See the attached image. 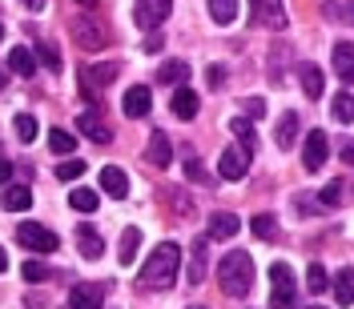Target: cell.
Wrapping results in <instances>:
<instances>
[{"label":"cell","instance_id":"1","mask_svg":"<svg viewBox=\"0 0 354 309\" xmlns=\"http://www.w3.org/2000/svg\"><path fill=\"white\" fill-rule=\"evenodd\" d=\"M177 269H181V249H177L174 241H161L153 253L145 257L141 273H137V286L141 289H174Z\"/></svg>","mask_w":354,"mask_h":309},{"label":"cell","instance_id":"2","mask_svg":"<svg viewBox=\"0 0 354 309\" xmlns=\"http://www.w3.org/2000/svg\"><path fill=\"white\" fill-rule=\"evenodd\" d=\"M218 281L230 297H245L254 289V257L245 249H234L218 261Z\"/></svg>","mask_w":354,"mask_h":309},{"label":"cell","instance_id":"3","mask_svg":"<svg viewBox=\"0 0 354 309\" xmlns=\"http://www.w3.org/2000/svg\"><path fill=\"white\" fill-rule=\"evenodd\" d=\"M298 297V281H294V269L286 261H278L270 269V306L274 309H294Z\"/></svg>","mask_w":354,"mask_h":309},{"label":"cell","instance_id":"4","mask_svg":"<svg viewBox=\"0 0 354 309\" xmlns=\"http://www.w3.org/2000/svg\"><path fill=\"white\" fill-rule=\"evenodd\" d=\"M73 37H77V44L85 48V52H101V48H109V24L97 21V17H77L73 21Z\"/></svg>","mask_w":354,"mask_h":309},{"label":"cell","instance_id":"5","mask_svg":"<svg viewBox=\"0 0 354 309\" xmlns=\"http://www.w3.org/2000/svg\"><path fill=\"white\" fill-rule=\"evenodd\" d=\"M117 72H121L117 65H88V68H81V81H77V85H81V97H85L88 105H97L101 88L113 85V81H117Z\"/></svg>","mask_w":354,"mask_h":309},{"label":"cell","instance_id":"6","mask_svg":"<svg viewBox=\"0 0 354 309\" xmlns=\"http://www.w3.org/2000/svg\"><path fill=\"white\" fill-rule=\"evenodd\" d=\"M17 241L24 245V249H32V253H53L57 249V233L53 229H44V225H37V221H24V225H17Z\"/></svg>","mask_w":354,"mask_h":309},{"label":"cell","instance_id":"7","mask_svg":"<svg viewBox=\"0 0 354 309\" xmlns=\"http://www.w3.org/2000/svg\"><path fill=\"white\" fill-rule=\"evenodd\" d=\"M218 173H221V181H242V177L250 173V149L230 145V149L218 157Z\"/></svg>","mask_w":354,"mask_h":309},{"label":"cell","instance_id":"8","mask_svg":"<svg viewBox=\"0 0 354 309\" xmlns=\"http://www.w3.org/2000/svg\"><path fill=\"white\" fill-rule=\"evenodd\" d=\"M250 12H254V21L270 28V32H282L286 28V8H282V0H250Z\"/></svg>","mask_w":354,"mask_h":309},{"label":"cell","instance_id":"9","mask_svg":"<svg viewBox=\"0 0 354 309\" xmlns=\"http://www.w3.org/2000/svg\"><path fill=\"white\" fill-rule=\"evenodd\" d=\"M169 12H174V0H137L133 21L141 24V28H157V24L169 21Z\"/></svg>","mask_w":354,"mask_h":309},{"label":"cell","instance_id":"10","mask_svg":"<svg viewBox=\"0 0 354 309\" xmlns=\"http://www.w3.org/2000/svg\"><path fill=\"white\" fill-rule=\"evenodd\" d=\"M326 153H330V145H326V132L310 129V132H306V149H302V165H306V173H318V169L326 165Z\"/></svg>","mask_w":354,"mask_h":309},{"label":"cell","instance_id":"11","mask_svg":"<svg viewBox=\"0 0 354 309\" xmlns=\"http://www.w3.org/2000/svg\"><path fill=\"white\" fill-rule=\"evenodd\" d=\"M77 125H81V132H85L88 141H97V145H105L113 137V129L105 125V117H101V105H88V109L77 117Z\"/></svg>","mask_w":354,"mask_h":309},{"label":"cell","instance_id":"12","mask_svg":"<svg viewBox=\"0 0 354 309\" xmlns=\"http://www.w3.org/2000/svg\"><path fill=\"white\" fill-rule=\"evenodd\" d=\"M121 109H125V117H129V121L149 117V109H153V92H149L145 85H133L129 92H125V101H121Z\"/></svg>","mask_w":354,"mask_h":309},{"label":"cell","instance_id":"13","mask_svg":"<svg viewBox=\"0 0 354 309\" xmlns=\"http://www.w3.org/2000/svg\"><path fill=\"white\" fill-rule=\"evenodd\" d=\"M101 306H105L101 286H73L68 289V309H101Z\"/></svg>","mask_w":354,"mask_h":309},{"label":"cell","instance_id":"14","mask_svg":"<svg viewBox=\"0 0 354 309\" xmlns=\"http://www.w3.org/2000/svg\"><path fill=\"white\" fill-rule=\"evenodd\" d=\"M145 161L157 165V169H169V165H174V145H169V137H165V132H153V137H149Z\"/></svg>","mask_w":354,"mask_h":309},{"label":"cell","instance_id":"15","mask_svg":"<svg viewBox=\"0 0 354 309\" xmlns=\"http://www.w3.org/2000/svg\"><path fill=\"white\" fill-rule=\"evenodd\" d=\"M189 257L194 261H189V273L185 277H189V286H201L205 281V261H209V237H198L194 249H189Z\"/></svg>","mask_w":354,"mask_h":309},{"label":"cell","instance_id":"16","mask_svg":"<svg viewBox=\"0 0 354 309\" xmlns=\"http://www.w3.org/2000/svg\"><path fill=\"white\" fill-rule=\"evenodd\" d=\"M77 249H81V257H88V261H97V257L105 253V241H101L97 225H81V229H77Z\"/></svg>","mask_w":354,"mask_h":309},{"label":"cell","instance_id":"17","mask_svg":"<svg viewBox=\"0 0 354 309\" xmlns=\"http://www.w3.org/2000/svg\"><path fill=\"white\" fill-rule=\"evenodd\" d=\"M169 109H174V117H181V121H194V117H198V92H194V88H174V105H169Z\"/></svg>","mask_w":354,"mask_h":309},{"label":"cell","instance_id":"18","mask_svg":"<svg viewBox=\"0 0 354 309\" xmlns=\"http://www.w3.org/2000/svg\"><path fill=\"white\" fill-rule=\"evenodd\" d=\"M238 229H242V221L234 217V213H214V217H209V237H214V241H230Z\"/></svg>","mask_w":354,"mask_h":309},{"label":"cell","instance_id":"19","mask_svg":"<svg viewBox=\"0 0 354 309\" xmlns=\"http://www.w3.org/2000/svg\"><path fill=\"white\" fill-rule=\"evenodd\" d=\"M8 72H17V77H37V57L28 52V48H12L8 52Z\"/></svg>","mask_w":354,"mask_h":309},{"label":"cell","instance_id":"20","mask_svg":"<svg viewBox=\"0 0 354 309\" xmlns=\"http://www.w3.org/2000/svg\"><path fill=\"white\" fill-rule=\"evenodd\" d=\"M298 81H302V92H306L310 101H318V97H322V68L318 65H302L298 68Z\"/></svg>","mask_w":354,"mask_h":309},{"label":"cell","instance_id":"21","mask_svg":"<svg viewBox=\"0 0 354 309\" xmlns=\"http://www.w3.org/2000/svg\"><path fill=\"white\" fill-rule=\"evenodd\" d=\"M28 205H32V189L28 185H8L4 189V209L8 213H24Z\"/></svg>","mask_w":354,"mask_h":309},{"label":"cell","instance_id":"22","mask_svg":"<svg viewBox=\"0 0 354 309\" xmlns=\"http://www.w3.org/2000/svg\"><path fill=\"white\" fill-rule=\"evenodd\" d=\"M334 68H338V77H342V81H351V77H354V44L351 41L334 44Z\"/></svg>","mask_w":354,"mask_h":309},{"label":"cell","instance_id":"23","mask_svg":"<svg viewBox=\"0 0 354 309\" xmlns=\"http://www.w3.org/2000/svg\"><path fill=\"white\" fill-rule=\"evenodd\" d=\"M101 189H105V193H113V197H125V193H129V177L121 173L117 165H109V169L101 173Z\"/></svg>","mask_w":354,"mask_h":309},{"label":"cell","instance_id":"24","mask_svg":"<svg viewBox=\"0 0 354 309\" xmlns=\"http://www.w3.org/2000/svg\"><path fill=\"white\" fill-rule=\"evenodd\" d=\"M354 269L351 265H342V269H338V277H334V293H338V306H351L354 301Z\"/></svg>","mask_w":354,"mask_h":309},{"label":"cell","instance_id":"25","mask_svg":"<svg viewBox=\"0 0 354 309\" xmlns=\"http://www.w3.org/2000/svg\"><path fill=\"white\" fill-rule=\"evenodd\" d=\"M209 4V17L218 24H234L238 21V0H205Z\"/></svg>","mask_w":354,"mask_h":309},{"label":"cell","instance_id":"26","mask_svg":"<svg viewBox=\"0 0 354 309\" xmlns=\"http://www.w3.org/2000/svg\"><path fill=\"white\" fill-rule=\"evenodd\" d=\"M137 245H141V229H125L121 233V249H117V257H121V265H133V257H137Z\"/></svg>","mask_w":354,"mask_h":309},{"label":"cell","instance_id":"27","mask_svg":"<svg viewBox=\"0 0 354 309\" xmlns=\"http://www.w3.org/2000/svg\"><path fill=\"white\" fill-rule=\"evenodd\" d=\"M185 77H189V65H185V61H165L161 72H157V81H161V85H181Z\"/></svg>","mask_w":354,"mask_h":309},{"label":"cell","instance_id":"28","mask_svg":"<svg viewBox=\"0 0 354 309\" xmlns=\"http://www.w3.org/2000/svg\"><path fill=\"white\" fill-rule=\"evenodd\" d=\"M294 141H298V117L286 112V117L278 121V149H294Z\"/></svg>","mask_w":354,"mask_h":309},{"label":"cell","instance_id":"29","mask_svg":"<svg viewBox=\"0 0 354 309\" xmlns=\"http://www.w3.org/2000/svg\"><path fill=\"white\" fill-rule=\"evenodd\" d=\"M68 205H73L77 213H97V205H101V197H97L93 189H73V193H68Z\"/></svg>","mask_w":354,"mask_h":309},{"label":"cell","instance_id":"30","mask_svg":"<svg viewBox=\"0 0 354 309\" xmlns=\"http://www.w3.org/2000/svg\"><path fill=\"white\" fill-rule=\"evenodd\" d=\"M48 149H53V153H61V157H68L73 149H77V137H73L68 129H53V132H48Z\"/></svg>","mask_w":354,"mask_h":309},{"label":"cell","instance_id":"31","mask_svg":"<svg viewBox=\"0 0 354 309\" xmlns=\"http://www.w3.org/2000/svg\"><path fill=\"white\" fill-rule=\"evenodd\" d=\"M318 197H322V209H338V205H346V185L342 181H330Z\"/></svg>","mask_w":354,"mask_h":309},{"label":"cell","instance_id":"32","mask_svg":"<svg viewBox=\"0 0 354 309\" xmlns=\"http://www.w3.org/2000/svg\"><path fill=\"white\" fill-rule=\"evenodd\" d=\"M250 229H254L262 241H274V237H278V221L270 217V213H258V217L250 221Z\"/></svg>","mask_w":354,"mask_h":309},{"label":"cell","instance_id":"33","mask_svg":"<svg viewBox=\"0 0 354 309\" xmlns=\"http://www.w3.org/2000/svg\"><path fill=\"white\" fill-rule=\"evenodd\" d=\"M32 57H37L48 72H53V68H61V52H57V44H48V41H37V52H32Z\"/></svg>","mask_w":354,"mask_h":309},{"label":"cell","instance_id":"34","mask_svg":"<svg viewBox=\"0 0 354 309\" xmlns=\"http://www.w3.org/2000/svg\"><path fill=\"white\" fill-rule=\"evenodd\" d=\"M17 137H21L24 145H32V141H37V117L21 112V117H17Z\"/></svg>","mask_w":354,"mask_h":309},{"label":"cell","instance_id":"35","mask_svg":"<svg viewBox=\"0 0 354 309\" xmlns=\"http://www.w3.org/2000/svg\"><path fill=\"white\" fill-rule=\"evenodd\" d=\"M230 129L238 132V141H242V149H250V153H254V125H250V117H238V121H234V125H230Z\"/></svg>","mask_w":354,"mask_h":309},{"label":"cell","instance_id":"36","mask_svg":"<svg viewBox=\"0 0 354 309\" xmlns=\"http://www.w3.org/2000/svg\"><path fill=\"white\" fill-rule=\"evenodd\" d=\"M185 177H189V181H198V185H205V181H209V173L201 169V161L189 153V149H185Z\"/></svg>","mask_w":354,"mask_h":309},{"label":"cell","instance_id":"37","mask_svg":"<svg viewBox=\"0 0 354 309\" xmlns=\"http://www.w3.org/2000/svg\"><path fill=\"white\" fill-rule=\"evenodd\" d=\"M330 109H334V117H338L342 125H351V121H354V109H351V92H338V101H334Z\"/></svg>","mask_w":354,"mask_h":309},{"label":"cell","instance_id":"38","mask_svg":"<svg viewBox=\"0 0 354 309\" xmlns=\"http://www.w3.org/2000/svg\"><path fill=\"white\" fill-rule=\"evenodd\" d=\"M306 286H310V293H322L326 289V269L322 265H310L306 269Z\"/></svg>","mask_w":354,"mask_h":309},{"label":"cell","instance_id":"39","mask_svg":"<svg viewBox=\"0 0 354 309\" xmlns=\"http://www.w3.org/2000/svg\"><path fill=\"white\" fill-rule=\"evenodd\" d=\"M24 281H32V286H37V281H44V277H48V265L44 261H24Z\"/></svg>","mask_w":354,"mask_h":309},{"label":"cell","instance_id":"40","mask_svg":"<svg viewBox=\"0 0 354 309\" xmlns=\"http://www.w3.org/2000/svg\"><path fill=\"white\" fill-rule=\"evenodd\" d=\"M326 17H330V21L351 24V8H346V0H326Z\"/></svg>","mask_w":354,"mask_h":309},{"label":"cell","instance_id":"41","mask_svg":"<svg viewBox=\"0 0 354 309\" xmlns=\"http://www.w3.org/2000/svg\"><path fill=\"white\" fill-rule=\"evenodd\" d=\"M81 173H85V161H65V165H57V177H61V181H77Z\"/></svg>","mask_w":354,"mask_h":309},{"label":"cell","instance_id":"42","mask_svg":"<svg viewBox=\"0 0 354 309\" xmlns=\"http://www.w3.org/2000/svg\"><path fill=\"white\" fill-rule=\"evenodd\" d=\"M262 112H266L262 97H250V101H245V117H250V121H258V117H262Z\"/></svg>","mask_w":354,"mask_h":309},{"label":"cell","instance_id":"43","mask_svg":"<svg viewBox=\"0 0 354 309\" xmlns=\"http://www.w3.org/2000/svg\"><path fill=\"white\" fill-rule=\"evenodd\" d=\"M205 81H209V85H221V81H225V72H221V65L205 68Z\"/></svg>","mask_w":354,"mask_h":309},{"label":"cell","instance_id":"44","mask_svg":"<svg viewBox=\"0 0 354 309\" xmlns=\"http://www.w3.org/2000/svg\"><path fill=\"white\" fill-rule=\"evenodd\" d=\"M161 44H165V37H145V52H161Z\"/></svg>","mask_w":354,"mask_h":309},{"label":"cell","instance_id":"45","mask_svg":"<svg viewBox=\"0 0 354 309\" xmlns=\"http://www.w3.org/2000/svg\"><path fill=\"white\" fill-rule=\"evenodd\" d=\"M8 177H12V165H8V161L0 157V185H8Z\"/></svg>","mask_w":354,"mask_h":309},{"label":"cell","instance_id":"46","mask_svg":"<svg viewBox=\"0 0 354 309\" xmlns=\"http://www.w3.org/2000/svg\"><path fill=\"white\" fill-rule=\"evenodd\" d=\"M17 4H24V8H28V12H41L44 4H48V0H17Z\"/></svg>","mask_w":354,"mask_h":309},{"label":"cell","instance_id":"47","mask_svg":"<svg viewBox=\"0 0 354 309\" xmlns=\"http://www.w3.org/2000/svg\"><path fill=\"white\" fill-rule=\"evenodd\" d=\"M28 309H48V306H44V301L37 297V293H28Z\"/></svg>","mask_w":354,"mask_h":309},{"label":"cell","instance_id":"48","mask_svg":"<svg viewBox=\"0 0 354 309\" xmlns=\"http://www.w3.org/2000/svg\"><path fill=\"white\" fill-rule=\"evenodd\" d=\"M4 85H8V68L0 65V88H4Z\"/></svg>","mask_w":354,"mask_h":309},{"label":"cell","instance_id":"49","mask_svg":"<svg viewBox=\"0 0 354 309\" xmlns=\"http://www.w3.org/2000/svg\"><path fill=\"white\" fill-rule=\"evenodd\" d=\"M4 269H8V257H4V249H0V273H4Z\"/></svg>","mask_w":354,"mask_h":309},{"label":"cell","instance_id":"50","mask_svg":"<svg viewBox=\"0 0 354 309\" xmlns=\"http://www.w3.org/2000/svg\"><path fill=\"white\" fill-rule=\"evenodd\" d=\"M0 41H4V28H0Z\"/></svg>","mask_w":354,"mask_h":309},{"label":"cell","instance_id":"51","mask_svg":"<svg viewBox=\"0 0 354 309\" xmlns=\"http://www.w3.org/2000/svg\"><path fill=\"white\" fill-rule=\"evenodd\" d=\"M310 309H322V306H310Z\"/></svg>","mask_w":354,"mask_h":309},{"label":"cell","instance_id":"52","mask_svg":"<svg viewBox=\"0 0 354 309\" xmlns=\"http://www.w3.org/2000/svg\"><path fill=\"white\" fill-rule=\"evenodd\" d=\"M189 309H201V306H189Z\"/></svg>","mask_w":354,"mask_h":309}]
</instances>
